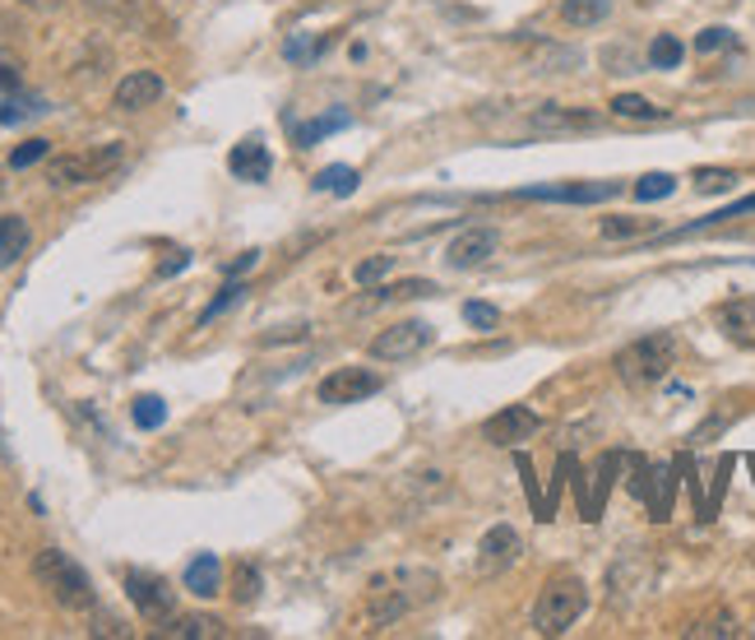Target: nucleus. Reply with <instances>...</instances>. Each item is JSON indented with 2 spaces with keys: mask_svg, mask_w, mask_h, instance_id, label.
I'll return each mask as SVG.
<instances>
[{
  "mask_svg": "<svg viewBox=\"0 0 755 640\" xmlns=\"http://www.w3.org/2000/svg\"><path fill=\"white\" fill-rule=\"evenodd\" d=\"M436 599V576L431 571H389L376 576L367 590V631H385L399 618H408L418 603Z\"/></svg>",
  "mask_w": 755,
  "mask_h": 640,
  "instance_id": "nucleus-1",
  "label": "nucleus"
},
{
  "mask_svg": "<svg viewBox=\"0 0 755 640\" xmlns=\"http://www.w3.org/2000/svg\"><path fill=\"white\" fill-rule=\"evenodd\" d=\"M33 576H38L42 590L57 599L61 608H70V612H89V608L98 603L89 571H84L70 552H61V548H42V552L33 557Z\"/></svg>",
  "mask_w": 755,
  "mask_h": 640,
  "instance_id": "nucleus-2",
  "label": "nucleus"
},
{
  "mask_svg": "<svg viewBox=\"0 0 755 640\" xmlns=\"http://www.w3.org/2000/svg\"><path fill=\"white\" fill-rule=\"evenodd\" d=\"M672 363H676V339L667 329H654V335H640L635 344L616 353V376L626 380L631 390H649L672 372Z\"/></svg>",
  "mask_w": 755,
  "mask_h": 640,
  "instance_id": "nucleus-3",
  "label": "nucleus"
},
{
  "mask_svg": "<svg viewBox=\"0 0 755 640\" xmlns=\"http://www.w3.org/2000/svg\"><path fill=\"white\" fill-rule=\"evenodd\" d=\"M589 608V585L580 576H557L552 585H542V595L533 603V631L538 636H565L584 618Z\"/></svg>",
  "mask_w": 755,
  "mask_h": 640,
  "instance_id": "nucleus-4",
  "label": "nucleus"
},
{
  "mask_svg": "<svg viewBox=\"0 0 755 640\" xmlns=\"http://www.w3.org/2000/svg\"><path fill=\"white\" fill-rule=\"evenodd\" d=\"M431 344H436L431 321H395L371 339V357H380V363H408V357L427 353Z\"/></svg>",
  "mask_w": 755,
  "mask_h": 640,
  "instance_id": "nucleus-5",
  "label": "nucleus"
},
{
  "mask_svg": "<svg viewBox=\"0 0 755 640\" xmlns=\"http://www.w3.org/2000/svg\"><path fill=\"white\" fill-rule=\"evenodd\" d=\"M125 595H130V603L140 608V618H149V622H167V618H176L172 585H167L163 576H149V571H125Z\"/></svg>",
  "mask_w": 755,
  "mask_h": 640,
  "instance_id": "nucleus-6",
  "label": "nucleus"
},
{
  "mask_svg": "<svg viewBox=\"0 0 755 640\" xmlns=\"http://www.w3.org/2000/svg\"><path fill=\"white\" fill-rule=\"evenodd\" d=\"M519 552H524V539H519L514 525H491L478 544V576H501L506 567H514Z\"/></svg>",
  "mask_w": 755,
  "mask_h": 640,
  "instance_id": "nucleus-7",
  "label": "nucleus"
},
{
  "mask_svg": "<svg viewBox=\"0 0 755 640\" xmlns=\"http://www.w3.org/2000/svg\"><path fill=\"white\" fill-rule=\"evenodd\" d=\"M538 427H542V418L533 414L529 404H506L501 414H491V418L482 423V437H487L491 446H519V441H529Z\"/></svg>",
  "mask_w": 755,
  "mask_h": 640,
  "instance_id": "nucleus-8",
  "label": "nucleus"
},
{
  "mask_svg": "<svg viewBox=\"0 0 755 640\" xmlns=\"http://www.w3.org/2000/svg\"><path fill=\"white\" fill-rule=\"evenodd\" d=\"M380 390V376L376 372H361V367H338L320 380V404H357Z\"/></svg>",
  "mask_w": 755,
  "mask_h": 640,
  "instance_id": "nucleus-9",
  "label": "nucleus"
},
{
  "mask_svg": "<svg viewBox=\"0 0 755 640\" xmlns=\"http://www.w3.org/2000/svg\"><path fill=\"white\" fill-rule=\"evenodd\" d=\"M497 251H501V233H497V227H468V233H459V237L450 242L446 261H450L455 270H478V265H487Z\"/></svg>",
  "mask_w": 755,
  "mask_h": 640,
  "instance_id": "nucleus-10",
  "label": "nucleus"
},
{
  "mask_svg": "<svg viewBox=\"0 0 755 640\" xmlns=\"http://www.w3.org/2000/svg\"><path fill=\"white\" fill-rule=\"evenodd\" d=\"M621 195V182H570V186H529L514 191V200H557V204H598Z\"/></svg>",
  "mask_w": 755,
  "mask_h": 640,
  "instance_id": "nucleus-11",
  "label": "nucleus"
},
{
  "mask_svg": "<svg viewBox=\"0 0 755 640\" xmlns=\"http://www.w3.org/2000/svg\"><path fill=\"white\" fill-rule=\"evenodd\" d=\"M167 93V84H163V74L159 70H130L125 80L116 84V93H112V102L121 112H144V108H153Z\"/></svg>",
  "mask_w": 755,
  "mask_h": 640,
  "instance_id": "nucleus-12",
  "label": "nucleus"
},
{
  "mask_svg": "<svg viewBox=\"0 0 755 640\" xmlns=\"http://www.w3.org/2000/svg\"><path fill=\"white\" fill-rule=\"evenodd\" d=\"M227 167H232V176H237V182H269L274 159H269V149L251 135V140H242L237 149L227 153Z\"/></svg>",
  "mask_w": 755,
  "mask_h": 640,
  "instance_id": "nucleus-13",
  "label": "nucleus"
},
{
  "mask_svg": "<svg viewBox=\"0 0 755 640\" xmlns=\"http://www.w3.org/2000/svg\"><path fill=\"white\" fill-rule=\"evenodd\" d=\"M718 329L737 348H755V302L751 297H737V302H723L718 306Z\"/></svg>",
  "mask_w": 755,
  "mask_h": 640,
  "instance_id": "nucleus-14",
  "label": "nucleus"
},
{
  "mask_svg": "<svg viewBox=\"0 0 755 640\" xmlns=\"http://www.w3.org/2000/svg\"><path fill=\"white\" fill-rule=\"evenodd\" d=\"M84 182H98V167H93V159H84V153H61V159L47 163V186L51 191H74Z\"/></svg>",
  "mask_w": 755,
  "mask_h": 640,
  "instance_id": "nucleus-15",
  "label": "nucleus"
},
{
  "mask_svg": "<svg viewBox=\"0 0 755 640\" xmlns=\"http://www.w3.org/2000/svg\"><path fill=\"white\" fill-rule=\"evenodd\" d=\"M533 131L542 135H561V131H589L593 125V112H580V108H557V102H547V108H538L529 116Z\"/></svg>",
  "mask_w": 755,
  "mask_h": 640,
  "instance_id": "nucleus-16",
  "label": "nucleus"
},
{
  "mask_svg": "<svg viewBox=\"0 0 755 640\" xmlns=\"http://www.w3.org/2000/svg\"><path fill=\"white\" fill-rule=\"evenodd\" d=\"M29 242H33L29 219H19V214H0V270H14V265H19V255L29 251Z\"/></svg>",
  "mask_w": 755,
  "mask_h": 640,
  "instance_id": "nucleus-17",
  "label": "nucleus"
},
{
  "mask_svg": "<svg viewBox=\"0 0 755 640\" xmlns=\"http://www.w3.org/2000/svg\"><path fill=\"white\" fill-rule=\"evenodd\" d=\"M167 640H223L227 627L218 618H204V612H191V618H167L163 622Z\"/></svg>",
  "mask_w": 755,
  "mask_h": 640,
  "instance_id": "nucleus-18",
  "label": "nucleus"
},
{
  "mask_svg": "<svg viewBox=\"0 0 755 640\" xmlns=\"http://www.w3.org/2000/svg\"><path fill=\"white\" fill-rule=\"evenodd\" d=\"M186 590L200 595V599H210V595L223 590V561H218L214 552H200L191 567H186Z\"/></svg>",
  "mask_w": 755,
  "mask_h": 640,
  "instance_id": "nucleus-19",
  "label": "nucleus"
},
{
  "mask_svg": "<svg viewBox=\"0 0 755 640\" xmlns=\"http://www.w3.org/2000/svg\"><path fill=\"white\" fill-rule=\"evenodd\" d=\"M51 108H47V98L42 93H10V98H0V125H23V121H38V116H47Z\"/></svg>",
  "mask_w": 755,
  "mask_h": 640,
  "instance_id": "nucleus-20",
  "label": "nucleus"
},
{
  "mask_svg": "<svg viewBox=\"0 0 755 640\" xmlns=\"http://www.w3.org/2000/svg\"><path fill=\"white\" fill-rule=\"evenodd\" d=\"M612 14V0H561V19L570 29H593Z\"/></svg>",
  "mask_w": 755,
  "mask_h": 640,
  "instance_id": "nucleus-21",
  "label": "nucleus"
},
{
  "mask_svg": "<svg viewBox=\"0 0 755 640\" xmlns=\"http://www.w3.org/2000/svg\"><path fill=\"white\" fill-rule=\"evenodd\" d=\"M344 125H353V116H348V112H329V116H316V121L297 125L293 140H297L302 149H310L316 140H325V135H334V131H344Z\"/></svg>",
  "mask_w": 755,
  "mask_h": 640,
  "instance_id": "nucleus-22",
  "label": "nucleus"
},
{
  "mask_svg": "<svg viewBox=\"0 0 755 640\" xmlns=\"http://www.w3.org/2000/svg\"><path fill=\"white\" fill-rule=\"evenodd\" d=\"M742 214H755V195H746V200H737V204H727V210H718V214H710V219H700V223H686V227H676V233H667L663 242H682V237L700 233V227H714V223H727V219H742Z\"/></svg>",
  "mask_w": 755,
  "mask_h": 640,
  "instance_id": "nucleus-23",
  "label": "nucleus"
},
{
  "mask_svg": "<svg viewBox=\"0 0 755 640\" xmlns=\"http://www.w3.org/2000/svg\"><path fill=\"white\" fill-rule=\"evenodd\" d=\"M612 112L626 116V121H663V108H654V102L640 98V93H616V98H612Z\"/></svg>",
  "mask_w": 755,
  "mask_h": 640,
  "instance_id": "nucleus-24",
  "label": "nucleus"
},
{
  "mask_svg": "<svg viewBox=\"0 0 755 640\" xmlns=\"http://www.w3.org/2000/svg\"><path fill=\"white\" fill-rule=\"evenodd\" d=\"M130 418H135L140 431H153V427L167 423V404H163L159 395H140L135 404H130Z\"/></svg>",
  "mask_w": 755,
  "mask_h": 640,
  "instance_id": "nucleus-25",
  "label": "nucleus"
},
{
  "mask_svg": "<svg viewBox=\"0 0 755 640\" xmlns=\"http://www.w3.org/2000/svg\"><path fill=\"white\" fill-rule=\"evenodd\" d=\"M357 167H344V163H334V167H325L320 176H316V191H329V195H353L357 191Z\"/></svg>",
  "mask_w": 755,
  "mask_h": 640,
  "instance_id": "nucleus-26",
  "label": "nucleus"
},
{
  "mask_svg": "<svg viewBox=\"0 0 755 640\" xmlns=\"http://www.w3.org/2000/svg\"><path fill=\"white\" fill-rule=\"evenodd\" d=\"M682 57H686V47L676 42L672 33H659L654 47H649V65H654V70H676V65H682Z\"/></svg>",
  "mask_w": 755,
  "mask_h": 640,
  "instance_id": "nucleus-27",
  "label": "nucleus"
},
{
  "mask_svg": "<svg viewBox=\"0 0 755 640\" xmlns=\"http://www.w3.org/2000/svg\"><path fill=\"white\" fill-rule=\"evenodd\" d=\"M672 191H676V176H672V172H644L640 182H635V200H644V204L667 200Z\"/></svg>",
  "mask_w": 755,
  "mask_h": 640,
  "instance_id": "nucleus-28",
  "label": "nucleus"
},
{
  "mask_svg": "<svg viewBox=\"0 0 755 640\" xmlns=\"http://www.w3.org/2000/svg\"><path fill=\"white\" fill-rule=\"evenodd\" d=\"M737 186V172L733 167H700L695 172V191L700 195H723V191H733Z\"/></svg>",
  "mask_w": 755,
  "mask_h": 640,
  "instance_id": "nucleus-29",
  "label": "nucleus"
},
{
  "mask_svg": "<svg viewBox=\"0 0 755 640\" xmlns=\"http://www.w3.org/2000/svg\"><path fill=\"white\" fill-rule=\"evenodd\" d=\"M463 321L473 325V329H482V335H491V329L501 325V312H497L491 302H468V306H463Z\"/></svg>",
  "mask_w": 755,
  "mask_h": 640,
  "instance_id": "nucleus-30",
  "label": "nucleus"
},
{
  "mask_svg": "<svg viewBox=\"0 0 755 640\" xmlns=\"http://www.w3.org/2000/svg\"><path fill=\"white\" fill-rule=\"evenodd\" d=\"M47 153H51V144H47V140H23V144H19L14 153H10V167H14V172H23V167L42 163Z\"/></svg>",
  "mask_w": 755,
  "mask_h": 640,
  "instance_id": "nucleus-31",
  "label": "nucleus"
},
{
  "mask_svg": "<svg viewBox=\"0 0 755 640\" xmlns=\"http://www.w3.org/2000/svg\"><path fill=\"white\" fill-rule=\"evenodd\" d=\"M431 293H436V284H427V278H404V284L380 288L376 297H380V302H395V297H431Z\"/></svg>",
  "mask_w": 755,
  "mask_h": 640,
  "instance_id": "nucleus-32",
  "label": "nucleus"
},
{
  "mask_svg": "<svg viewBox=\"0 0 755 640\" xmlns=\"http://www.w3.org/2000/svg\"><path fill=\"white\" fill-rule=\"evenodd\" d=\"M389 270H395V255H371V261H361V265L353 270V278H357L361 288H367V284H376V278H385Z\"/></svg>",
  "mask_w": 755,
  "mask_h": 640,
  "instance_id": "nucleus-33",
  "label": "nucleus"
},
{
  "mask_svg": "<svg viewBox=\"0 0 755 640\" xmlns=\"http://www.w3.org/2000/svg\"><path fill=\"white\" fill-rule=\"evenodd\" d=\"M649 233V219H603V237H640Z\"/></svg>",
  "mask_w": 755,
  "mask_h": 640,
  "instance_id": "nucleus-34",
  "label": "nucleus"
},
{
  "mask_svg": "<svg viewBox=\"0 0 755 640\" xmlns=\"http://www.w3.org/2000/svg\"><path fill=\"white\" fill-rule=\"evenodd\" d=\"M691 636H695V640H700V636H705V640H714V636H742V627H737L733 618H727V612H718V618L691 627Z\"/></svg>",
  "mask_w": 755,
  "mask_h": 640,
  "instance_id": "nucleus-35",
  "label": "nucleus"
},
{
  "mask_svg": "<svg viewBox=\"0 0 755 640\" xmlns=\"http://www.w3.org/2000/svg\"><path fill=\"white\" fill-rule=\"evenodd\" d=\"M242 293H246V288L237 284V278H232V284H227V288H223V293H218V297H214L210 306H204V316H200V321H204V325H210L214 316H223V312H227V306H232V302H242Z\"/></svg>",
  "mask_w": 755,
  "mask_h": 640,
  "instance_id": "nucleus-36",
  "label": "nucleus"
},
{
  "mask_svg": "<svg viewBox=\"0 0 755 640\" xmlns=\"http://www.w3.org/2000/svg\"><path fill=\"white\" fill-rule=\"evenodd\" d=\"M232 580H237V590H232V595H237V603H255L259 599V571L255 567H237V576H232Z\"/></svg>",
  "mask_w": 755,
  "mask_h": 640,
  "instance_id": "nucleus-37",
  "label": "nucleus"
},
{
  "mask_svg": "<svg viewBox=\"0 0 755 640\" xmlns=\"http://www.w3.org/2000/svg\"><path fill=\"white\" fill-rule=\"evenodd\" d=\"M84 6H89L93 14H108V19H130L140 0H84Z\"/></svg>",
  "mask_w": 755,
  "mask_h": 640,
  "instance_id": "nucleus-38",
  "label": "nucleus"
},
{
  "mask_svg": "<svg viewBox=\"0 0 755 640\" xmlns=\"http://www.w3.org/2000/svg\"><path fill=\"white\" fill-rule=\"evenodd\" d=\"M19 80H23V74H19V61L10 57V51H0V93H14Z\"/></svg>",
  "mask_w": 755,
  "mask_h": 640,
  "instance_id": "nucleus-39",
  "label": "nucleus"
},
{
  "mask_svg": "<svg viewBox=\"0 0 755 640\" xmlns=\"http://www.w3.org/2000/svg\"><path fill=\"white\" fill-rule=\"evenodd\" d=\"M727 42H733V33H727V29H705V33L695 38V51H700V57H710V51H718V47H727Z\"/></svg>",
  "mask_w": 755,
  "mask_h": 640,
  "instance_id": "nucleus-40",
  "label": "nucleus"
},
{
  "mask_svg": "<svg viewBox=\"0 0 755 640\" xmlns=\"http://www.w3.org/2000/svg\"><path fill=\"white\" fill-rule=\"evenodd\" d=\"M538 61H547V65H580V51H561V47H542V51H538Z\"/></svg>",
  "mask_w": 755,
  "mask_h": 640,
  "instance_id": "nucleus-41",
  "label": "nucleus"
},
{
  "mask_svg": "<svg viewBox=\"0 0 755 640\" xmlns=\"http://www.w3.org/2000/svg\"><path fill=\"white\" fill-rule=\"evenodd\" d=\"M255 261H259V251H246V255H242V261H232V265H227V274H232V278H237V274H246V270H251Z\"/></svg>",
  "mask_w": 755,
  "mask_h": 640,
  "instance_id": "nucleus-42",
  "label": "nucleus"
},
{
  "mask_svg": "<svg viewBox=\"0 0 755 640\" xmlns=\"http://www.w3.org/2000/svg\"><path fill=\"white\" fill-rule=\"evenodd\" d=\"M176 270H186V251H172V261H167V265H163L159 274L167 278V274H176Z\"/></svg>",
  "mask_w": 755,
  "mask_h": 640,
  "instance_id": "nucleus-43",
  "label": "nucleus"
},
{
  "mask_svg": "<svg viewBox=\"0 0 755 640\" xmlns=\"http://www.w3.org/2000/svg\"><path fill=\"white\" fill-rule=\"evenodd\" d=\"M19 6H29V10H51L57 0H19Z\"/></svg>",
  "mask_w": 755,
  "mask_h": 640,
  "instance_id": "nucleus-44",
  "label": "nucleus"
},
{
  "mask_svg": "<svg viewBox=\"0 0 755 640\" xmlns=\"http://www.w3.org/2000/svg\"><path fill=\"white\" fill-rule=\"evenodd\" d=\"M0 455H6V441H0Z\"/></svg>",
  "mask_w": 755,
  "mask_h": 640,
  "instance_id": "nucleus-45",
  "label": "nucleus"
}]
</instances>
